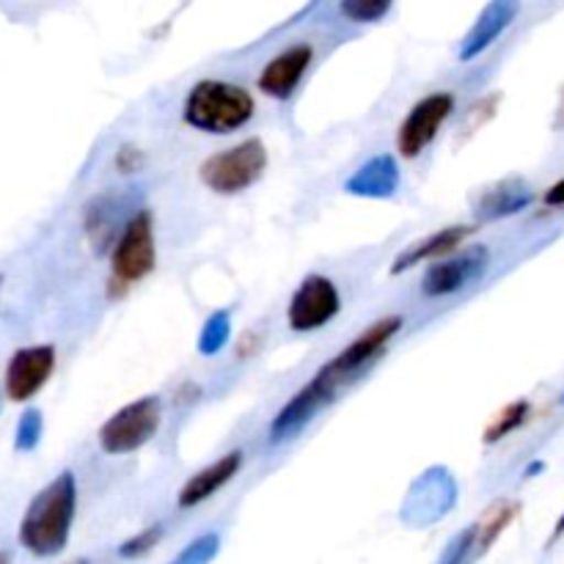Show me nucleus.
Listing matches in <instances>:
<instances>
[{
	"mask_svg": "<svg viewBox=\"0 0 564 564\" xmlns=\"http://www.w3.org/2000/svg\"><path fill=\"white\" fill-rule=\"evenodd\" d=\"M77 516V479L72 471L58 474L39 490L20 523L22 549L33 556H55L69 543Z\"/></svg>",
	"mask_w": 564,
	"mask_h": 564,
	"instance_id": "obj_1",
	"label": "nucleus"
},
{
	"mask_svg": "<svg viewBox=\"0 0 564 564\" xmlns=\"http://www.w3.org/2000/svg\"><path fill=\"white\" fill-rule=\"evenodd\" d=\"M253 110H257V102L246 88L207 77L187 91L182 119L193 130L209 132V135H229L253 119Z\"/></svg>",
	"mask_w": 564,
	"mask_h": 564,
	"instance_id": "obj_2",
	"label": "nucleus"
},
{
	"mask_svg": "<svg viewBox=\"0 0 564 564\" xmlns=\"http://www.w3.org/2000/svg\"><path fill=\"white\" fill-rule=\"evenodd\" d=\"M264 169H268V149L259 138H248V141L204 160L198 169V180L218 196H237L257 185Z\"/></svg>",
	"mask_w": 564,
	"mask_h": 564,
	"instance_id": "obj_3",
	"label": "nucleus"
},
{
	"mask_svg": "<svg viewBox=\"0 0 564 564\" xmlns=\"http://www.w3.org/2000/svg\"><path fill=\"white\" fill-rule=\"evenodd\" d=\"M154 264H158L154 220L149 209H141L121 226L116 237L113 253H110V281L119 290H130L132 284L152 273Z\"/></svg>",
	"mask_w": 564,
	"mask_h": 564,
	"instance_id": "obj_4",
	"label": "nucleus"
},
{
	"mask_svg": "<svg viewBox=\"0 0 564 564\" xmlns=\"http://www.w3.org/2000/svg\"><path fill=\"white\" fill-rule=\"evenodd\" d=\"M160 424H163V400L158 394L141 397L119 408L99 427V449L105 455H130L158 435Z\"/></svg>",
	"mask_w": 564,
	"mask_h": 564,
	"instance_id": "obj_5",
	"label": "nucleus"
},
{
	"mask_svg": "<svg viewBox=\"0 0 564 564\" xmlns=\"http://www.w3.org/2000/svg\"><path fill=\"white\" fill-rule=\"evenodd\" d=\"M400 330H402V317L378 319L372 328H367L358 339H352L339 356L330 358L319 372L325 375V380H328L336 391H341L347 383H352V380H356L358 375H361L364 369H367L369 364L386 350V347L391 345V339H394Z\"/></svg>",
	"mask_w": 564,
	"mask_h": 564,
	"instance_id": "obj_6",
	"label": "nucleus"
},
{
	"mask_svg": "<svg viewBox=\"0 0 564 564\" xmlns=\"http://www.w3.org/2000/svg\"><path fill=\"white\" fill-rule=\"evenodd\" d=\"M341 312V295L328 275L312 273L301 281L295 295L290 297L286 323L295 334H312L325 328Z\"/></svg>",
	"mask_w": 564,
	"mask_h": 564,
	"instance_id": "obj_7",
	"label": "nucleus"
},
{
	"mask_svg": "<svg viewBox=\"0 0 564 564\" xmlns=\"http://www.w3.org/2000/svg\"><path fill=\"white\" fill-rule=\"evenodd\" d=\"M452 110H455V97L449 91H438L419 99L411 113L402 119L400 132H397V152L405 160H416L419 154L427 152V147L435 141Z\"/></svg>",
	"mask_w": 564,
	"mask_h": 564,
	"instance_id": "obj_8",
	"label": "nucleus"
},
{
	"mask_svg": "<svg viewBox=\"0 0 564 564\" xmlns=\"http://www.w3.org/2000/svg\"><path fill=\"white\" fill-rule=\"evenodd\" d=\"M490 264V251L485 246H474L468 251H460L457 257L435 259L433 268L424 273L422 292L427 297H446L455 292L466 290L477 279H482Z\"/></svg>",
	"mask_w": 564,
	"mask_h": 564,
	"instance_id": "obj_9",
	"label": "nucleus"
},
{
	"mask_svg": "<svg viewBox=\"0 0 564 564\" xmlns=\"http://www.w3.org/2000/svg\"><path fill=\"white\" fill-rule=\"evenodd\" d=\"M55 369V347L53 345H36L22 347L9 358L6 367L3 391L11 402H28L44 389Z\"/></svg>",
	"mask_w": 564,
	"mask_h": 564,
	"instance_id": "obj_10",
	"label": "nucleus"
},
{
	"mask_svg": "<svg viewBox=\"0 0 564 564\" xmlns=\"http://www.w3.org/2000/svg\"><path fill=\"white\" fill-rule=\"evenodd\" d=\"M334 400L336 397L330 394L328 386L314 375V378L308 380V383L303 386L279 413H275V419L270 422V444H284V441L297 438V435L317 419V413L325 411Z\"/></svg>",
	"mask_w": 564,
	"mask_h": 564,
	"instance_id": "obj_11",
	"label": "nucleus"
},
{
	"mask_svg": "<svg viewBox=\"0 0 564 564\" xmlns=\"http://www.w3.org/2000/svg\"><path fill=\"white\" fill-rule=\"evenodd\" d=\"M312 44H292V47H286L284 53L275 55V58L262 69V75H259L257 80L259 91L268 94V97L273 99H281V102L290 99L292 94L297 91V86H301L306 69L312 66Z\"/></svg>",
	"mask_w": 564,
	"mask_h": 564,
	"instance_id": "obj_12",
	"label": "nucleus"
},
{
	"mask_svg": "<svg viewBox=\"0 0 564 564\" xmlns=\"http://www.w3.org/2000/svg\"><path fill=\"white\" fill-rule=\"evenodd\" d=\"M521 14V0H490L460 44V61H474L512 25Z\"/></svg>",
	"mask_w": 564,
	"mask_h": 564,
	"instance_id": "obj_13",
	"label": "nucleus"
},
{
	"mask_svg": "<svg viewBox=\"0 0 564 564\" xmlns=\"http://www.w3.org/2000/svg\"><path fill=\"white\" fill-rule=\"evenodd\" d=\"M242 460H246V457H242V452L237 449V452H229V455H224L220 460H215L213 466L193 474V477L182 485L180 496H176V505H180L182 510H191V507H198L207 499H213L218 490H224L226 485L240 474Z\"/></svg>",
	"mask_w": 564,
	"mask_h": 564,
	"instance_id": "obj_14",
	"label": "nucleus"
},
{
	"mask_svg": "<svg viewBox=\"0 0 564 564\" xmlns=\"http://www.w3.org/2000/svg\"><path fill=\"white\" fill-rule=\"evenodd\" d=\"M402 171L391 154H375L358 165L356 174L345 182V191L358 198H391L400 191Z\"/></svg>",
	"mask_w": 564,
	"mask_h": 564,
	"instance_id": "obj_15",
	"label": "nucleus"
},
{
	"mask_svg": "<svg viewBox=\"0 0 564 564\" xmlns=\"http://www.w3.org/2000/svg\"><path fill=\"white\" fill-rule=\"evenodd\" d=\"M471 235H474V226H449V229L433 231V235L419 240L416 246L405 248V251L394 259V264H391V275L405 273V270L416 268V264L422 262H435V259L441 257H449V253H455L457 248L463 246V240H468Z\"/></svg>",
	"mask_w": 564,
	"mask_h": 564,
	"instance_id": "obj_16",
	"label": "nucleus"
},
{
	"mask_svg": "<svg viewBox=\"0 0 564 564\" xmlns=\"http://www.w3.org/2000/svg\"><path fill=\"white\" fill-rule=\"evenodd\" d=\"M534 202V191L523 180H507L501 185L490 187L477 204L479 220H499L518 215Z\"/></svg>",
	"mask_w": 564,
	"mask_h": 564,
	"instance_id": "obj_17",
	"label": "nucleus"
},
{
	"mask_svg": "<svg viewBox=\"0 0 564 564\" xmlns=\"http://www.w3.org/2000/svg\"><path fill=\"white\" fill-rule=\"evenodd\" d=\"M119 213L116 202L110 196H99L88 204L86 209V231H88V242H91L94 253H102L105 248H110L119 237V226H116L113 215Z\"/></svg>",
	"mask_w": 564,
	"mask_h": 564,
	"instance_id": "obj_18",
	"label": "nucleus"
},
{
	"mask_svg": "<svg viewBox=\"0 0 564 564\" xmlns=\"http://www.w3.org/2000/svg\"><path fill=\"white\" fill-rule=\"evenodd\" d=\"M529 413H532V405H529L527 400L510 402V405L501 408V411L496 413L494 422L485 427L482 441H485V444H499V441H505L507 435L516 433L518 427H523V422L529 419Z\"/></svg>",
	"mask_w": 564,
	"mask_h": 564,
	"instance_id": "obj_19",
	"label": "nucleus"
},
{
	"mask_svg": "<svg viewBox=\"0 0 564 564\" xmlns=\"http://www.w3.org/2000/svg\"><path fill=\"white\" fill-rule=\"evenodd\" d=\"M231 339V312L220 308V312L209 314L204 323L202 334H198V352L202 356H218Z\"/></svg>",
	"mask_w": 564,
	"mask_h": 564,
	"instance_id": "obj_20",
	"label": "nucleus"
},
{
	"mask_svg": "<svg viewBox=\"0 0 564 564\" xmlns=\"http://www.w3.org/2000/svg\"><path fill=\"white\" fill-rule=\"evenodd\" d=\"M391 3L394 0H339L341 17H347L350 22L358 25H369V22H378L389 14Z\"/></svg>",
	"mask_w": 564,
	"mask_h": 564,
	"instance_id": "obj_21",
	"label": "nucleus"
},
{
	"mask_svg": "<svg viewBox=\"0 0 564 564\" xmlns=\"http://www.w3.org/2000/svg\"><path fill=\"white\" fill-rule=\"evenodd\" d=\"M518 507L516 505H501L496 507L494 512H490L485 521L477 523V549H488V545H494V540L499 538L501 532H505L507 527L512 523V518H516Z\"/></svg>",
	"mask_w": 564,
	"mask_h": 564,
	"instance_id": "obj_22",
	"label": "nucleus"
},
{
	"mask_svg": "<svg viewBox=\"0 0 564 564\" xmlns=\"http://www.w3.org/2000/svg\"><path fill=\"white\" fill-rule=\"evenodd\" d=\"M42 433H44L42 411H36V408H28V411L20 416V422H17L14 449L17 452H33L39 446V441H42Z\"/></svg>",
	"mask_w": 564,
	"mask_h": 564,
	"instance_id": "obj_23",
	"label": "nucleus"
},
{
	"mask_svg": "<svg viewBox=\"0 0 564 564\" xmlns=\"http://www.w3.org/2000/svg\"><path fill=\"white\" fill-rule=\"evenodd\" d=\"M218 551H220L218 534H204V538L193 540V543L187 545L180 556H176V562L180 564H204V562L215 560V556H218Z\"/></svg>",
	"mask_w": 564,
	"mask_h": 564,
	"instance_id": "obj_24",
	"label": "nucleus"
},
{
	"mask_svg": "<svg viewBox=\"0 0 564 564\" xmlns=\"http://www.w3.org/2000/svg\"><path fill=\"white\" fill-rule=\"evenodd\" d=\"M160 538H163V527H160V523H154L152 529L141 532V534H138V538L127 540V543L119 549V556H127V560H135V556L149 554V551H152L154 545L160 543Z\"/></svg>",
	"mask_w": 564,
	"mask_h": 564,
	"instance_id": "obj_25",
	"label": "nucleus"
},
{
	"mask_svg": "<svg viewBox=\"0 0 564 564\" xmlns=\"http://www.w3.org/2000/svg\"><path fill=\"white\" fill-rule=\"evenodd\" d=\"M471 549H477V527L466 529V532H460L452 540L449 551L444 554V562H463Z\"/></svg>",
	"mask_w": 564,
	"mask_h": 564,
	"instance_id": "obj_26",
	"label": "nucleus"
},
{
	"mask_svg": "<svg viewBox=\"0 0 564 564\" xmlns=\"http://www.w3.org/2000/svg\"><path fill=\"white\" fill-rule=\"evenodd\" d=\"M545 204H549V207H562L564 204V180L556 182V185L545 193Z\"/></svg>",
	"mask_w": 564,
	"mask_h": 564,
	"instance_id": "obj_27",
	"label": "nucleus"
},
{
	"mask_svg": "<svg viewBox=\"0 0 564 564\" xmlns=\"http://www.w3.org/2000/svg\"><path fill=\"white\" fill-rule=\"evenodd\" d=\"M543 463H532V466H529L527 468V477H534V474H540V471H543Z\"/></svg>",
	"mask_w": 564,
	"mask_h": 564,
	"instance_id": "obj_28",
	"label": "nucleus"
},
{
	"mask_svg": "<svg viewBox=\"0 0 564 564\" xmlns=\"http://www.w3.org/2000/svg\"><path fill=\"white\" fill-rule=\"evenodd\" d=\"M556 127H564V97H562V105H560V113H556Z\"/></svg>",
	"mask_w": 564,
	"mask_h": 564,
	"instance_id": "obj_29",
	"label": "nucleus"
},
{
	"mask_svg": "<svg viewBox=\"0 0 564 564\" xmlns=\"http://www.w3.org/2000/svg\"><path fill=\"white\" fill-rule=\"evenodd\" d=\"M564 532V516H562V521H560V527H556V532H554V538H560V534Z\"/></svg>",
	"mask_w": 564,
	"mask_h": 564,
	"instance_id": "obj_30",
	"label": "nucleus"
},
{
	"mask_svg": "<svg viewBox=\"0 0 564 564\" xmlns=\"http://www.w3.org/2000/svg\"><path fill=\"white\" fill-rule=\"evenodd\" d=\"M0 411H3V391H0Z\"/></svg>",
	"mask_w": 564,
	"mask_h": 564,
	"instance_id": "obj_31",
	"label": "nucleus"
},
{
	"mask_svg": "<svg viewBox=\"0 0 564 564\" xmlns=\"http://www.w3.org/2000/svg\"><path fill=\"white\" fill-rule=\"evenodd\" d=\"M0 286H3V275H0Z\"/></svg>",
	"mask_w": 564,
	"mask_h": 564,
	"instance_id": "obj_32",
	"label": "nucleus"
}]
</instances>
